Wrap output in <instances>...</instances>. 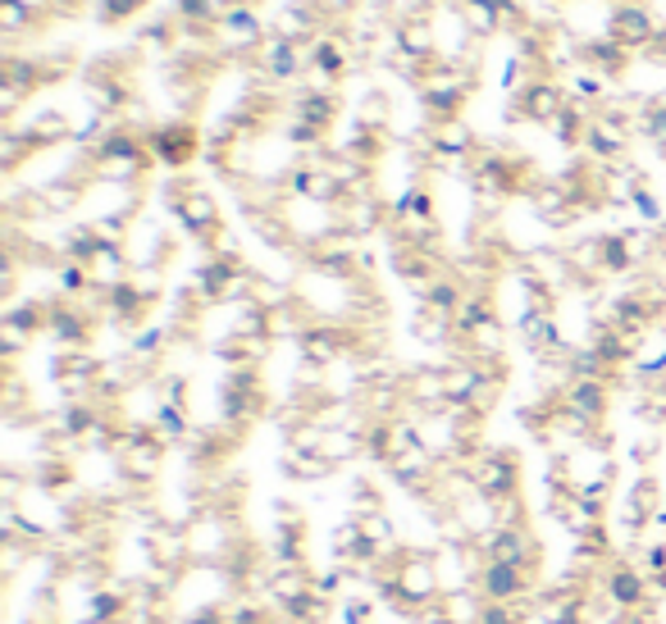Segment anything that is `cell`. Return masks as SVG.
<instances>
[{
	"mask_svg": "<svg viewBox=\"0 0 666 624\" xmlns=\"http://www.w3.org/2000/svg\"><path fill=\"white\" fill-rule=\"evenodd\" d=\"M370 611H374L370 602H361V597H352V602L343 606V620H347V624H370Z\"/></svg>",
	"mask_w": 666,
	"mask_h": 624,
	"instance_id": "20",
	"label": "cell"
},
{
	"mask_svg": "<svg viewBox=\"0 0 666 624\" xmlns=\"http://www.w3.org/2000/svg\"><path fill=\"white\" fill-rule=\"evenodd\" d=\"M653 19L644 14V10H616V41L621 46H644V41H653Z\"/></svg>",
	"mask_w": 666,
	"mask_h": 624,
	"instance_id": "12",
	"label": "cell"
},
{
	"mask_svg": "<svg viewBox=\"0 0 666 624\" xmlns=\"http://www.w3.org/2000/svg\"><path fill=\"white\" fill-rule=\"evenodd\" d=\"M630 369L644 378V383H657L666 378V333H644L635 356H630Z\"/></svg>",
	"mask_w": 666,
	"mask_h": 624,
	"instance_id": "10",
	"label": "cell"
},
{
	"mask_svg": "<svg viewBox=\"0 0 666 624\" xmlns=\"http://www.w3.org/2000/svg\"><path fill=\"white\" fill-rule=\"evenodd\" d=\"M561 410L576 415L585 428L598 424L603 410H607V383H603V378H570V388H566V397H561Z\"/></svg>",
	"mask_w": 666,
	"mask_h": 624,
	"instance_id": "5",
	"label": "cell"
},
{
	"mask_svg": "<svg viewBox=\"0 0 666 624\" xmlns=\"http://www.w3.org/2000/svg\"><path fill=\"white\" fill-rule=\"evenodd\" d=\"M474 547H480L484 561H502V565H535V556H539V538L530 524H498V529L484 534Z\"/></svg>",
	"mask_w": 666,
	"mask_h": 624,
	"instance_id": "4",
	"label": "cell"
},
{
	"mask_svg": "<svg viewBox=\"0 0 666 624\" xmlns=\"http://www.w3.org/2000/svg\"><path fill=\"white\" fill-rule=\"evenodd\" d=\"M311 56H315L311 65L320 69V78H329V82L347 69V51H343V41H315V51H311Z\"/></svg>",
	"mask_w": 666,
	"mask_h": 624,
	"instance_id": "16",
	"label": "cell"
},
{
	"mask_svg": "<svg viewBox=\"0 0 666 624\" xmlns=\"http://www.w3.org/2000/svg\"><path fill=\"white\" fill-rule=\"evenodd\" d=\"M535 565H502V561H484L474 588L484 593V602H502V606H530L535 602Z\"/></svg>",
	"mask_w": 666,
	"mask_h": 624,
	"instance_id": "2",
	"label": "cell"
},
{
	"mask_svg": "<svg viewBox=\"0 0 666 624\" xmlns=\"http://www.w3.org/2000/svg\"><path fill=\"white\" fill-rule=\"evenodd\" d=\"M657 419H662V424H666V393H662V397H657Z\"/></svg>",
	"mask_w": 666,
	"mask_h": 624,
	"instance_id": "21",
	"label": "cell"
},
{
	"mask_svg": "<svg viewBox=\"0 0 666 624\" xmlns=\"http://www.w3.org/2000/svg\"><path fill=\"white\" fill-rule=\"evenodd\" d=\"M283 465H288V474L293 478H324L333 465L320 456V452H311V447H288V460H283Z\"/></svg>",
	"mask_w": 666,
	"mask_h": 624,
	"instance_id": "15",
	"label": "cell"
},
{
	"mask_svg": "<svg viewBox=\"0 0 666 624\" xmlns=\"http://www.w3.org/2000/svg\"><path fill=\"white\" fill-rule=\"evenodd\" d=\"M46 328H51V338H60L65 347H82L87 343V315L69 310V306H56L46 315Z\"/></svg>",
	"mask_w": 666,
	"mask_h": 624,
	"instance_id": "11",
	"label": "cell"
},
{
	"mask_svg": "<svg viewBox=\"0 0 666 624\" xmlns=\"http://www.w3.org/2000/svg\"><path fill=\"white\" fill-rule=\"evenodd\" d=\"M187 552L193 561H210V565H224L233 556V519L224 511H197L187 519Z\"/></svg>",
	"mask_w": 666,
	"mask_h": 624,
	"instance_id": "3",
	"label": "cell"
},
{
	"mask_svg": "<svg viewBox=\"0 0 666 624\" xmlns=\"http://www.w3.org/2000/svg\"><path fill=\"white\" fill-rule=\"evenodd\" d=\"M516 106H520V115L526 119H535V123H557L570 106H566V91L557 87V82H530L526 91L516 96Z\"/></svg>",
	"mask_w": 666,
	"mask_h": 624,
	"instance_id": "6",
	"label": "cell"
},
{
	"mask_svg": "<svg viewBox=\"0 0 666 624\" xmlns=\"http://www.w3.org/2000/svg\"><path fill=\"white\" fill-rule=\"evenodd\" d=\"M598 588H603V597H607L616 611H621V615H639V611H648V602H653L648 574H644L635 561H626V556H611V561L603 565Z\"/></svg>",
	"mask_w": 666,
	"mask_h": 624,
	"instance_id": "1",
	"label": "cell"
},
{
	"mask_svg": "<svg viewBox=\"0 0 666 624\" xmlns=\"http://www.w3.org/2000/svg\"><path fill=\"white\" fill-rule=\"evenodd\" d=\"M470 147H474V137H470V132H466L457 119H448V123H439V128H434V151H439V156H448V160H461Z\"/></svg>",
	"mask_w": 666,
	"mask_h": 624,
	"instance_id": "13",
	"label": "cell"
},
{
	"mask_svg": "<svg viewBox=\"0 0 666 624\" xmlns=\"http://www.w3.org/2000/svg\"><path fill=\"white\" fill-rule=\"evenodd\" d=\"M156 438L160 443H178V438H187V415H183V406H156Z\"/></svg>",
	"mask_w": 666,
	"mask_h": 624,
	"instance_id": "17",
	"label": "cell"
},
{
	"mask_svg": "<svg viewBox=\"0 0 666 624\" xmlns=\"http://www.w3.org/2000/svg\"><path fill=\"white\" fill-rule=\"evenodd\" d=\"M151 156L183 169L187 160L197 156V128L193 123H169V128H156L151 132Z\"/></svg>",
	"mask_w": 666,
	"mask_h": 624,
	"instance_id": "7",
	"label": "cell"
},
{
	"mask_svg": "<svg viewBox=\"0 0 666 624\" xmlns=\"http://www.w3.org/2000/svg\"><path fill=\"white\" fill-rule=\"evenodd\" d=\"M635 556H639L635 565L648 574V580H662V574H666V543H662V538H657V543H644Z\"/></svg>",
	"mask_w": 666,
	"mask_h": 624,
	"instance_id": "19",
	"label": "cell"
},
{
	"mask_svg": "<svg viewBox=\"0 0 666 624\" xmlns=\"http://www.w3.org/2000/svg\"><path fill=\"white\" fill-rule=\"evenodd\" d=\"M174 210H178L183 228L197 232V237H210L219 228V206H215L210 191H183V197L174 201Z\"/></svg>",
	"mask_w": 666,
	"mask_h": 624,
	"instance_id": "8",
	"label": "cell"
},
{
	"mask_svg": "<svg viewBox=\"0 0 666 624\" xmlns=\"http://www.w3.org/2000/svg\"><path fill=\"white\" fill-rule=\"evenodd\" d=\"M484 606H489V602H484L480 588H457V593H443V597H439L434 615H439V624H480Z\"/></svg>",
	"mask_w": 666,
	"mask_h": 624,
	"instance_id": "9",
	"label": "cell"
},
{
	"mask_svg": "<svg viewBox=\"0 0 666 624\" xmlns=\"http://www.w3.org/2000/svg\"><path fill=\"white\" fill-rule=\"evenodd\" d=\"M265 69L274 73V78H293L297 69H302V51H297V46L293 41H270V51H265Z\"/></svg>",
	"mask_w": 666,
	"mask_h": 624,
	"instance_id": "14",
	"label": "cell"
},
{
	"mask_svg": "<svg viewBox=\"0 0 666 624\" xmlns=\"http://www.w3.org/2000/svg\"><path fill=\"white\" fill-rule=\"evenodd\" d=\"M630 506H635L644 519H653V515L662 511V493H657V484H653V478H639V484H635V493H630Z\"/></svg>",
	"mask_w": 666,
	"mask_h": 624,
	"instance_id": "18",
	"label": "cell"
}]
</instances>
